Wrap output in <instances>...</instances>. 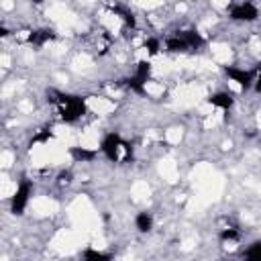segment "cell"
<instances>
[{
  "label": "cell",
  "mask_w": 261,
  "mask_h": 261,
  "mask_svg": "<svg viewBox=\"0 0 261 261\" xmlns=\"http://www.w3.org/2000/svg\"><path fill=\"white\" fill-rule=\"evenodd\" d=\"M257 16H259V12H257V6H253V4H237V6L230 8V18L232 20L249 22V20H255Z\"/></svg>",
  "instance_id": "obj_1"
},
{
  "label": "cell",
  "mask_w": 261,
  "mask_h": 261,
  "mask_svg": "<svg viewBox=\"0 0 261 261\" xmlns=\"http://www.w3.org/2000/svg\"><path fill=\"white\" fill-rule=\"evenodd\" d=\"M29 194H31V186L29 184H20L12 196V212L14 214H22L24 206L29 204Z\"/></svg>",
  "instance_id": "obj_2"
},
{
  "label": "cell",
  "mask_w": 261,
  "mask_h": 261,
  "mask_svg": "<svg viewBox=\"0 0 261 261\" xmlns=\"http://www.w3.org/2000/svg\"><path fill=\"white\" fill-rule=\"evenodd\" d=\"M226 75L230 77V82H234V84H239L243 88H247L253 82V73L247 71L245 67H228L226 69Z\"/></svg>",
  "instance_id": "obj_3"
},
{
  "label": "cell",
  "mask_w": 261,
  "mask_h": 261,
  "mask_svg": "<svg viewBox=\"0 0 261 261\" xmlns=\"http://www.w3.org/2000/svg\"><path fill=\"white\" fill-rule=\"evenodd\" d=\"M135 226L141 230V232H149L153 228V216L149 212H139L135 216Z\"/></svg>",
  "instance_id": "obj_4"
},
{
  "label": "cell",
  "mask_w": 261,
  "mask_h": 261,
  "mask_svg": "<svg viewBox=\"0 0 261 261\" xmlns=\"http://www.w3.org/2000/svg\"><path fill=\"white\" fill-rule=\"evenodd\" d=\"M210 104L212 106H218V108H230V104H232V98H230V94H226V92H218V94H214V96H210Z\"/></svg>",
  "instance_id": "obj_5"
},
{
  "label": "cell",
  "mask_w": 261,
  "mask_h": 261,
  "mask_svg": "<svg viewBox=\"0 0 261 261\" xmlns=\"http://www.w3.org/2000/svg\"><path fill=\"white\" fill-rule=\"evenodd\" d=\"M84 261H112V257L104 251H98V249H86L84 251Z\"/></svg>",
  "instance_id": "obj_6"
},
{
  "label": "cell",
  "mask_w": 261,
  "mask_h": 261,
  "mask_svg": "<svg viewBox=\"0 0 261 261\" xmlns=\"http://www.w3.org/2000/svg\"><path fill=\"white\" fill-rule=\"evenodd\" d=\"M243 261H261V241H257L245 249Z\"/></svg>",
  "instance_id": "obj_7"
}]
</instances>
